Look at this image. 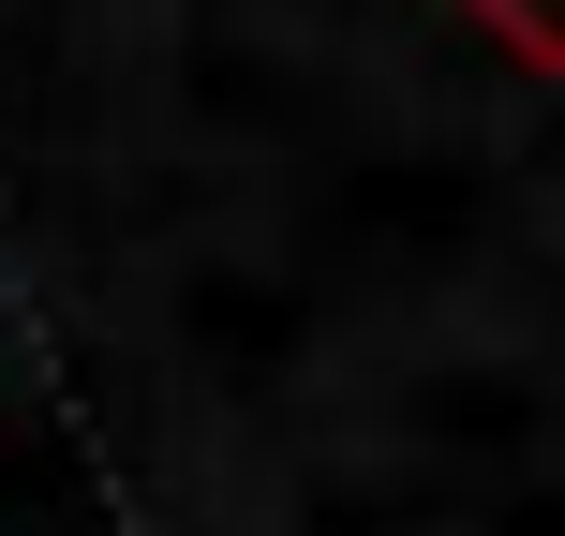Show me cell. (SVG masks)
<instances>
[{"instance_id": "cell-1", "label": "cell", "mask_w": 565, "mask_h": 536, "mask_svg": "<svg viewBox=\"0 0 565 536\" xmlns=\"http://www.w3.org/2000/svg\"><path fill=\"white\" fill-rule=\"evenodd\" d=\"M491 15H507V30H521L536 60H565V0H491Z\"/></svg>"}]
</instances>
